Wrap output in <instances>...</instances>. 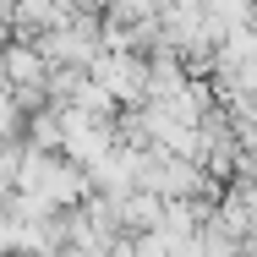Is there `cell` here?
Here are the masks:
<instances>
[{"instance_id": "3957f363", "label": "cell", "mask_w": 257, "mask_h": 257, "mask_svg": "<svg viewBox=\"0 0 257 257\" xmlns=\"http://www.w3.org/2000/svg\"><path fill=\"white\" fill-rule=\"evenodd\" d=\"M33 143H39V148H60V143H66L60 109H39V115H33Z\"/></svg>"}, {"instance_id": "7a4b0ae2", "label": "cell", "mask_w": 257, "mask_h": 257, "mask_svg": "<svg viewBox=\"0 0 257 257\" xmlns=\"http://www.w3.org/2000/svg\"><path fill=\"white\" fill-rule=\"evenodd\" d=\"M6 77H11L17 93L22 88H44V55L39 50H11L6 55Z\"/></svg>"}, {"instance_id": "6da1fadb", "label": "cell", "mask_w": 257, "mask_h": 257, "mask_svg": "<svg viewBox=\"0 0 257 257\" xmlns=\"http://www.w3.org/2000/svg\"><path fill=\"white\" fill-rule=\"evenodd\" d=\"M88 77H93L99 88H109V99H115V104H132V99H143L148 66L132 60L126 50H115V55H93V60H88Z\"/></svg>"}]
</instances>
